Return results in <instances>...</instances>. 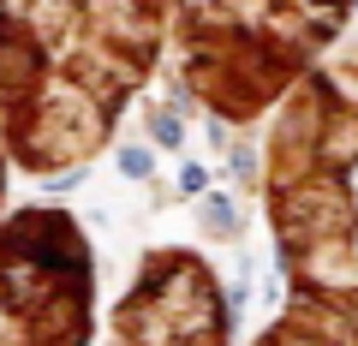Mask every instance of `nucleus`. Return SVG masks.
<instances>
[{
	"label": "nucleus",
	"instance_id": "f257e3e1",
	"mask_svg": "<svg viewBox=\"0 0 358 346\" xmlns=\"http://www.w3.org/2000/svg\"><path fill=\"white\" fill-rule=\"evenodd\" d=\"M162 48L167 0H0V138L13 167L60 180L96 161Z\"/></svg>",
	"mask_w": 358,
	"mask_h": 346
},
{
	"label": "nucleus",
	"instance_id": "f03ea898",
	"mask_svg": "<svg viewBox=\"0 0 358 346\" xmlns=\"http://www.w3.org/2000/svg\"><path fill=\"white\" fill-rule=\"evenodd\" d=\"M263 215L293 298L358 329V48H334L268 114Z\"/></svg>",
	"mask_w": 358,
	"mask_h": 346
},
{
	"label": "nucleus",
	"instance_id": "7ed1b4c3",
	"mask_svg": "<svg viewBox=\"0 0 358 346\" xmlns=\"http://www.w3.org/2000/svg\"><path fill=\"white\" fill-rule=\"evenodd\" d=\"M358 0H167V42L197 108L251 126L317 72Z\"/></svg>",
	"mask_w": 358,
	"mask_h": 346
},
{
	"label": "nucleus",
	"instance_id": "20e7f679",
	"mask_svg": "<svg viewBox=\"0 0 358 346\" xmlns=\"http://www.w3.org/2000/svg\"><path fill=\"white\" fill-rule=\"evenodd\" d=\"M96 340V257L66 209H18L0 227V346Z\"/></svg>",
	"mask_w": 358,
	"mask_h": 346
},
{
	"label": "nucleus",
	"instance_id": "39448f33",
	"mask_svg": "<svg viewBox=\"0 0 358 346\" xmlns=\"http://www.w3.org/2000/svg\"><path fill=\"white\" fill-rule=\"evenodd\" d=\"M102 346H233L221 281L197 251H150L108 317Z\"/></svg>",
	"mask_w": 358,
	"mask_h": 346
},
{
	"label": "nucleus",
	"instance_id": "423d86ee",
	"mask_svg": "<svg viewBox=\"0 0 358 346\" xmlns=\"http://www.w3.org/2000/svg\"><path fill=\"white\" fill-rule=\"evenodd\" d=\"M251 346H358V329L341 322V317H329V310H310V305L293 298V305L268 322Z\"/></svg>",
	"mask_w": 358,
	"mask_h": 346
},
{
	"label": "nucleus",
	"instance_id": "0eeeda50",
	"mask_svg": "<svg viewBox=\"0 0 358 346\" xmlns=\"http://www.w3.org/2000/svg\"><path fill=\"white\" fill-rule=\"evenodd\" d=\"M6 173H13V155H6V138H0V227H6Z\"/></svg>",
	"mask_w": 358,
	"mask_h": 346
}]
</instances>
